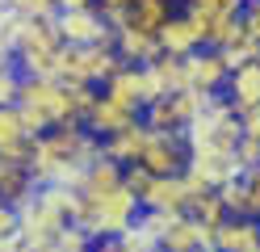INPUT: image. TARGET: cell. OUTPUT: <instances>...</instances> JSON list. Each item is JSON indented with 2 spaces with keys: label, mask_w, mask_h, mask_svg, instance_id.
<instances>
[{
  "label": "cell",
  "mask_w": 260,
  "mask_h": 252,
  "mask_svg": "<svg viewBox=\"0 0 260 252\" xmlns=\"http://www.w3.org/2000/svg\"><path fill=\"white\" fill-rule=\"evenodd\" d=\"M34 189H38V181H34V173H29V164H9V160H0V202L21 206Z\"/></svg>",
  "instance_id": "22"
},
{
  "label": "cell",
  "mask_w": 260,
  "mask_h": 252,
  "mask_svg": "<svg viewBox=\"0 0 260 252\" xmlns=\"http://www.w3.org/2000/svg\"><path fill=\"white\" fill-rule=\"evenodd\" d=\"M222 97L231 101L239 114L256 109V105H260V59L231 67V80H226V93H222Z\"/></svg>",
  "instance_id": "18"
},
{
  "label": "cell",
  "mask_w": 260,
  "mask_h": 252,
  "mask_svg": "<svg viewBox=\"0 0 260 252\" xmlns=\"http://www.w3.org/2000/svg\"><path fill=\"white\" fill-rule=\"evenodd\" d=\"M143 214V198L122 181L118 189H109L101 198H76V227L88 231V240H109V235H122L139 223Z\"/></svg>",
  "instance_id": "3"
},
{
  "label": "cell",
  "mask_w": 260,
  "mask_h": 252,
  "mask_svg": "<svg viewBox=\"0 0 260 252\" xmlns=\"http://www.w3.org/2000/svg\"><path fill=\"white\" fill-rule=\"evenodd\" d=\"M101 93H105V97H113L118 105L135 109L139 118H143V109H147L151 101L159 97L155 80H151V72H147V63H126V59L109 72V80L101 84Z\"/></svg>",
  "instance_id": "8"
},
{
  "label": "cell",
  "mask_w": 260,
  "mask_h": 252,
  "mask_svg": "<svg viewBox=\"0 0 260 252\" xmlns=\"http://www.w3.org/2000/svg\"><path fill=\"white\" fill-rule=\"evenodd\" d=\"M63 34H59V21L55 13L51 17H34L25 25L21 42L13 46V59L25 76H59V55H63Z\"/></svg>",
  "instance_id": "4"
},
{
  "label": "cell",
  "mask_w": 260,
  "mask_h": 252,
  "mask_svg": "<svg viewBox=\"0 0 260 252\" xmlns=\"http://www.w3.org/2000/svg\"><path fill=\"white\" fill-rule=\"evenodd\" d=\"M46 252H92V248H46Z\"/></svg>",
  "instance_id": "38"
},
{
  "label": "cell",
  "mask_w": 260,
  "mask_h": 252,
  "mask_svg": "<svg viewBox=\"0 0 260 252\" xmlns=\"http://www.w3.org/2000/svg\"><path fill=\"white\" fill-rule=\"evenodd\" d=\"M118 46L109 42H88V46H63V55H59V76L63 80H72V84H105L109 72L118 67Z\"/></svg>",
  "instance_id": "6"
},
{
  "label": "cell",
  "mask_w": 260,
  "mask_h": 252,
  "mask_svg": "<svg viewBox=\"0 0 260 252\" xmlns=\"http://www.w3.org/2000/svg\"><path fill=\"white\" fill-rule=\"evenodd\" d=\"M17 210H21V235L38 252H46L76 223V189L72 185H38Z\"/></svg>",
  "instance_id": "2"
},
{
  "label": "cell",
  "mask_w": 260,
  "mask_h": 252,
  "mask_svg": "<svg viewBox=\"0 0 260 252\" xmlns=\"http://www.w3.org/2000/svg\"><path fill=\"white\" fill-rule=\"evenodd\" d=\"M168 5H181V0H168Z\"/></svg>",
  "instance_id": "39"
},
{
  "label": "cell",
  "mask_w": 260,
  "mask_h": 252,
  "mask_svg": "<svg viewBox=\"0 0 260 252\" xmlns=\"http://www.w3.org/2000/svg\"><path fill=\"white\" fill-rule=\"evenodd\" d=\"M172 13H176V5H168V0H135L113 25H135V30H147V34L159 38V25H164Z\"/></svg>",
  "instance_id": "21"
},
{
  "label": "cell",
  "mask_w": 260,
  "mask_h": 252,
  "mask_svg": "<svg viewBox=\"0 0 260 252\" xmlns=\"http://www.w3.org/2000/svg\"><path fill=\"white\" fill-rule=\"evenodd\" d=\"M231 80V63L218 46H198L185 55V89H198L206 97H222Z\"/></svg>",
  "instance_id": "11"
},
{
  "label": "cell",
  "mask_w": 260,
  "mask_h": 252,
  "mask_svg": "<svg viewBox=\"0 0 260 252\" xmlns=\"http://www.w3.org/2000/svg\"><path fill=\"white\" fill-rule=\"evenodd\" d=\"M210 105V97L198 89H176V93H159L147 109H143V122L151 130H189V122Z\"/></svg>",
  "instance_id": "7"
},
{
  "label": "cell",
  "mask_w": 260,
  "mask_h": 252,
  "mask_svg": "<svg viewBox=\"0 0 260 252\" xmlns=\"http://www.w3.org/2000/svg\"><path fill=\"white\" fill-rule=\"evenodd\" d=\"M139 122V114L135 109H126V105H118L113 97H96L92 101V109H88V118H84V130L92 134V139H109V134H118V130H126V126H135Z\"/></svg>",
  "instance_id": "15"
},
{
  "label": "cell",
  "mask_w": 260,
  "mask_h": 252,
  "mask_svg": "<svg viewBox=\"0 0 260 252\" xmlns=\"http://www.w3.org/2000/svg\"><path fill=\"white\" fill-rule=\"evenodd\" d=\"M210 42V13L181 5L164 25H159V50L164 55H189Z\"/></svg>",
  "instance_id": "10"
},
{
  "label": "cell",
  "mask_w": 260,
  "mask_h": 252,
  "mask_svg": "<svg viewBox=\"0 0 260 252\" xmlns=\"http://www.w3.org/2000/svg\"><path fill=\"white\" fill-rule=\"evenodd\" d=\"M189 214L198 218V223H206V227H218L231 210H226V202H222V193H218V189H202V193H193Z\"/></svg>",
  "instance_id": "26"
},
{
  "label": "cell",
  "mask_w": 260,
  "mask_h": 252,
  "mask_svg": "<svg viewBox=\"0 0 260 252\" xmlns=\"http://www.w3.org/2000/svg\"><path fill=\"white\" fill-rule=\"evenodd\" d=\"M92 252H159V244H155L151 235L135 223V227H130V231H122V235L96 240V244H92Z\"/></svg>",
  "instance_id": "24"
},
{
  "label": "cell",
  "mask_w": 260,
  "mask_h": 252,
  "mask_svg": "<svg viewBox=\"0 0 260 252\" xmlns=\"http://www.w3.org/2000/svg\"><path fill=\"white\" fill-rule=\"evenodd\" d=\"M17 235H21V210L13 202H0V248L13 244Z\"/></svg>",
  "instance_id": "29"
},
{
  "label": "cell",
  "mask_w": 260,
  "mask_h": 252,
  "mask_svg": "<svg viewBox=\"0 0 260 252\" xmlns=\"http://www.w3.org/2000/svg\"><path fill=\"white\" fill-rule=\"evenodd\" d=\"M239 185H243V206H248V214L260 218V164L243 168V173H239Z\"/></svg>",
  "instance_id": "28"
},
{
  "label": "cell",
  "mask_w": 260,
  "mask_h": 252,
  "mask_svg": "<svg viewBox=\"0 0 260 252\" xmlns=\"http://www.w3.org/2000/svg\"><path fill=\"white\" fill-rule=\"evenodd\" d=\"M218 50L226 55V63H231V67H239V63H252V59H260V38H256V34L239 21V30H235V34H231V38H226Z\"/></svg>",
  "instance_id": "25"
},
{
  "label": "cell",
  "mask_w": 260,
  "mask_h": 252,
  "mask_svg": "<svg viewBox=\"0 0 260 252\" xmlns=\"http://www.w3.org/2000/svg\"><path fill=\"white\" fill-rule=\"evenodd\" d=\"M88 5H96V0H59V9H88Z\"/></svg>",
  "instance_id": "36"
},
{
  "label": "cell",
  "mask_w": 260,
  "mask_h": 252,
  "mask_svg": "<svg viewBox=\"0 0 260 252\" xmlns=\"http://www.w3.org/2000/svg\"><path fill=\"white\" fill-rule=\"evenodd\" d=\"M55 21H59V34H63L68 46H88V42H109L113 38V21L96 5H88V9H59Z\"/></svg>",
  "instance_id": "12"
},
{
  "label": "cell",
  "mask_w": 260,
  "mask_h": 252,
  "mask_svg": "<svg viewBox=\"0 0 260 252\" xmlns=\"http://www.w3.org/2000/svg\"><path fill=\"white\" fill-rule=\"evenodd\" d=\"M101 156V139L84 126H55L42 130L29 151V173L38 185H76V177Z\"/></svg>",
  "instance_id": "1"
},
{
  "label": "cell",
  "mask_w": 260,
  "mask_h": 252,
  "mask_svg": "<svg viewBox=\"0 0 260 252\" xmlns=\"http://www.w3.org/2000/svg\"><path fill=\"white\" fill-rule=\"evenodd\" d=\"M9 9H17L25 17H51L59 13V0H9Z\"/></svg>",
  "instance_id": "31"
},
{
  "label": "cell",
  "mask_w": 260,
  "mask_h": 252,
  "mask_svg": "<svg viewBox=\"0 0 260 252\" xmlns=\"http://www.w3.org/2000/svg\"><path fill=\"white\" fill-rule=\"evenodd\" d=\"M139 164L151 177H181L189 168V139L181 130H151L147 126V143H143Z\"/></svg>",
  "instance_id": "9"
},
{
  "label": "cell",
  "mask_w": 260,
  "mask_h": 252,
  "mask_svg": "<svg viewBox=\"0 0 260 252\" xmlns=\"http://www.w3.org/2000/svg\"><path fill=\"white\" fill-rule=\"evenodd\" d=\"M243 118V134H252V139H260V105L248 109V114H239Z\"/></svg>",
  "instance_id": "35"
},
{
  "label": "cell",
  "mask_w": 260,
  "mask_h": 252,
  "mask_svg": "<svg viewBox=\"0 0 260 252\" xmlns=\"http://www.w3.org/2000/svg\"><path fill=\"white\" fill-rule=\"evenodd\" d=\"M130 5H135V0H96V9H101V13L109 17V21H118V17H122Z\"/></svg>",
  "instance_id": "33"
},
{
  "label": "cell",
  "mask_w": 260,
  "mask_h": 252,
  "mask_svg": "<svg viewBox=\"0 0 260 252\" xmlns=\"http://www.w3.org/2000/svg\"><path fill=\"white\" fill-rule=\"evenodd\" d=\"M189 202H193V189H189V181L185 173L181 177H151V185L143 189V210H189Z\"/></svg>",
  "instance_id": "16"
},
{
  "label": "cell",
  "mask_w": 260,
  "mask_h": 252,
  "mask_svg": "<svg viewBox=\"0 0 260 252\" xmlns=\"http://www.w3.org/2000/svg\"><path fill=\"white\" fill-rule=\"evenodd\" d=\"M214 252H256L260 248V218L252 214H226L218 227H210Z\"/></svg>",
  "instance_id": "14"
},
{
  "label": "cell",
  "mask_w": 260,
  "mask_h": 252,
  "mask_svg": "<svg viewBox=\"0 0 260 252\" xmlns=\"http://www.w3.org/2000/svg\"><path fill=\"white\" fill-rule=\"evenodd\" d=\"M185 139H189V151H198V147H226V151H235L239 139H243V118H239V109L226 97H210V105L189 122Z\"/></svg>",
  "instance_id": "5"
},
{
  "label": "cell",
  "mask_w": 260,
  "mask_h": 252,
  "mask_svg": "<svg viewBox=\"0 0 260 252\" xmlns=\"http://www.w3.org/2000/svg\"><path fill=\"white\" fill-rule=\"evenodd\" d=\"M122 181H126V168L101 151V156H96V160L84 168V173L76 177L72 189H76V198H101V193H109V189H118Z\"/></svg>",
  "instance_id": "17"
},
{
  "label": "cell",
  "mask_w": 260,
  "mask_h": 252,
  "mask_svg": "<svg viewBox=\"0 0 260 252\" xmlns=\"http://www.w3.org/2000/svg\"><path fill=\"white\" fill-rule=\"evenodd\" d=\"M21 80H25V72L17 67V59H5V63H0V105H17Z\"/></svg>",
  "instance_id": "27"
},
{
  "label": "cell",
  "mask_w": 260,
  "mask_h": 252,
  "mask_svg": "<svg viewBox=\"0 0 260 252\" xmlns=\"http://www.w3.org/2000/svg\"><path fill=\"white\" fill-rule=\"evenodd\" d=\"M143 143H147V122L139 118L135 126H126V130H118V134H109V139L101 143V151H105L109 160H118L122 168H130V164H139Z\"/></svg>",
  "instance_id": "20"
},
{
  "label": "cell",
  "mask_w": 260,
  "mask_h": 252,
  "mask_svg": "<svg viewBox=\"0 0 260 252\" xmlns=\"http://www.w3.org/2000/svg\"><path fill=\"white\" fill-rule=\"evenodd\" d=\"M38 130L25 122V114L17 105H0V160L9 164H29Z\"/></svg>",
  "instance_id": "13"
},
{
  "label": "cell",
  "mask_w": 260,
  "mask_h": 252,
  "mask_svg": "<svg viewBox=\"0 0 260 252\" xmlns=\"http://www.w3.org/2000/svg\"><path fill=\"white\" fill-rule=\"evenodd\" d=\"M147 72H151V80H155L159 93L185 89V55H155V59L147 63Z\"/></svg>",
  "instance_id": "23"
},
{
  "label": "cell",
  "mask_w": 260,
  "mask_h": 252,
  "mask_svg": "<svg viewBox=\"0 0 260 252\" xmlns=\"http://www.w3.org/2000/svg\"><path fill=\"white\" fill-rule=\"evenodd\" d=\"M113 46H118V59L126 63H151L159 50V38L147 30H135V25H113Z\"/></svg>",
  "instance_id": "19"
},
{
  "label": "cell",
  "mask_w": 260,
  "mask_h": 252,
  "mask_svg": "<svg viewBox=\"0 0 260 252\" xmlns=\"http://www.w3.org/2000/svg\"><path fill=\"white\" fill-rule=\"evenodd\" d=\"M181 5L202 9V13H210V17H226V13H243L248 0H181Z\"/></svg>",
  "instance_id": "30"
},
{
  "label": "cell",
  "mask_w": 260,
  "mask_h": 252,
  "mask_svg": "<svg viewBox=\"0 0 260 252\" xmlns=\"http://www.w3.org/2000/svg\"><path fill=\"white\" fill-rule=\"evenodd\" d=\"M5 59H13V50H9V42H5V38H0V63H5Z\"/></svg>",
  "instance_id": "37"
},
{
  "label": "cell",
  "mask_w": 260,
  "mask_h": 252,
  "mask_svg": "<svg viewBox=\"0 0 260 252\" xmlns=\"http://www.w3.org/2000/svg\"><path fill=\"white\" fill-rule=\"evenodd\" d=\"M243 25L260 38V0H248V5H243Z\"/></svg>",
  "instance_id": "34"
},
{
  "label": "cell",
  "mask_w": 260,
  "mask_h": 252,
  "mask_svg": "<svg viewBox=\"0 0 260 252\" xmlns=\"http://www.w3.org/2000/svg\"><path fill=\"white\" fill-rule=\"evenodd\" d=\"M256 252H260V248H256Z\"/></svg>",
  "instance_id": "40"
},
{
  "label": "cell",
  "mask_w": 260,
  "mask_h": 252,
  "mask_svg": "<svg viewBox=\"0 0 260 252\" xmlns=\"http://www.w3.org/2000/svg\"><path fill=\"white\" fill-rule=\"evenodd\" d=\"M235 156H239V164H243V168L260 164V139H252V134H243V139H239V147H235Z\"/></svg>",
  "instance_id": "32"
}]
</instances>
